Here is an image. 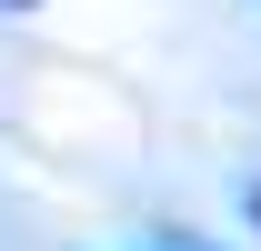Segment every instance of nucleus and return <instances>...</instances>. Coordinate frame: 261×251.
<instances>
[{
  "mask_svg": "<svg viewBox=\"0 0 261 251\" xmlns=\"http://www.w3.org/2000/svg\"><path fill=\"white\" fill-rule=\"evenodd\" d=\"M151 251H211V241H191V231H151Z\"/></svg>",
  "mask_w": 261,
  "mask_h": 251,
  "instance_id": "1",
  "label": "nucleus"
},
{
  "mask_svg": "<svg viewBox=\"0 0 261 251\" xmlns=\"http://www.w3.org/2000/svg\"><path fill=\"white\" fill-rule=\"evenodd\" d=\"M0 10H31V0H0Z\"/></svg>",
  "mask_w": 261,
  "mask_h": 251,
  "instance_id": "2",
  "label": "nucleus"
}]
</instances>
